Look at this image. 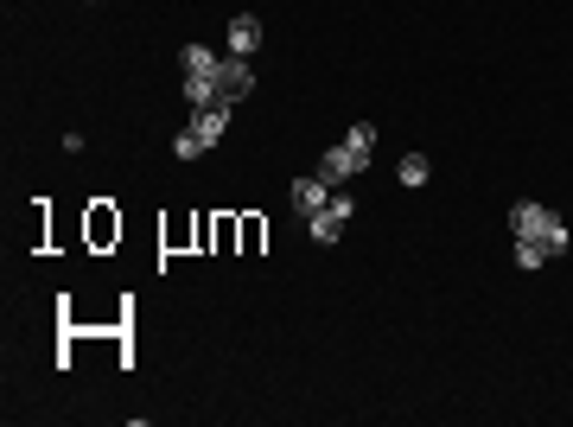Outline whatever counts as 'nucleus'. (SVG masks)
<instances>
[{"label":"nucleus","instance_id":"13","mask_svg":"<svg viewBox=\"0 0 573 427\" xmlns=\"http://www.w3.org/2000/svg\"><path fill=\"white\" fill-rule=\"evenodd\" d=\"M344 147H351V153H363V160H370V153H376V128H370V122H357L351 134H344Z\"/></svg>","mask_w":573,"mask_h":427},{"label":"nucleus","instance_id":"10","mask_svg":"<svg viewBox=\"0 0 573 427\" xmlns=\"http://www.w3.org/2000/svg\"><path fill=\"white\" fill-rule=\"evenodd\" d=\"M395 179H402V185H427V179H433V166H427V153H408V160H402V166H395Z\"/></svg>","mask_w":573,"mask_h":427},{"label":"nucleus","instance_id":"4","mask_svg":"<svg viewBox=\"0 0 573 427\" xmlns=\"http://www.w3.org/2000/svg\"><path fill=\"white\" fill-rule=\"evenodd\" d=\"M363 166H370V160H363V153H351V147H344V141L319 153V179H332V185H344V179H357Z\"/></svg>","mask_w":573,"mask_h":427},{"label":"nucleus","instance_id":"7","mask_svg":"<svg viewBox=\"0 0 573 427\" xmlns=\"http://www.w3.org/2000/svg\"><path fill=\"white\" fill-rule=\"evenodd\" d=\"M223 39H230V58H255V51H262V20H255V13H236Z\"/></svg>","mask_w":573,"mask_h":427},{"label":"nucleus","instance_id":"8","mask_svg":"<svg viewBox=\"0 0 573 427\" xmlns=\"http://www.w3.org/2000/svg\"><path fill=\"white\" fill-rule=\"evenodd\" d=\"M179 64H185V77H217V64H223V58H217L211 45H185V51H179Z\"/></svg>","mask_w":573,"mask_h":427},{"label":"nucleus","instance_id":"3","mask_svg":"<svg viewBox=\"0 0 573 427\" xmlns=\"http://www.w3.org/2000/svg\"><path fill=\"white\" fill-rule=\"evenodd\" d=\"M230 102H204V109H191V134H198V141L204 147H217L223 141V134H230Z\"/></svg>","mask_w":573,"mask_h":427},{"label":"nucleus","instance_id":"6","mask_svg":"<svg viewBox=\"0 0 573 427\" xmlns=\"http://www.w3.org/2000/svg\"><path fill=\"white\" fill-rule=\"evenodd\" d=\"M332 192H338L332 179H293V211H300V217H319L325 204H332Z\"/></svg>","mask_w":573,"mask_h":427},{"label":"nucleus","instance_id":"5","mask_svg":"<svg viewBox=\"0 0 573 427\" xmlns=\"http://www.w3.org/2000/svg\"><path fill=\"white\" fill-rule=\"evenodd\" d=\"M249 90H255L249 58H223V64H217V96H223V102H242Z\"/></svg>","mask_w":573,"mask_h":427},{"label":"nucleus","instance_id":"11","mask_svg":"<svg viewBox=\"0 0 573 427\" xmlns=\"http://www.w3.org/2000/svg\"><path fill=\"white\" fill-rule=\"evenodd\" d=\"M204 153H211V147H204L191 128H179V134H172V160H204Z\"/></svg>","mask_w":573,"mask_h":427},{"label":"nucleus","instance_id":"2","mask_svg":"<svg viewBox=\"0 0 573 427\" xmlns=\"http://www.w3.org/2000/svg\"><path fill=\"white\" fill-rule=\"evenodd\" d=\"M351 211H357V198H351V192H332V204H325L319 217H306L312 243H338V236L351 230Z\"/></svg>","mask_w":573,"mask_h":427},{"label":"nucleus","instance_id":"1","mask_svg":"<svg viewBox=\"0 0 573 427\" xmlns=\"http://www.w3.org/2000/svg\"><path fill=\"white\" fill-rule=\"evenodd\" d=\"M510 236H529V243H542L548 255H567V243H573V230L561 224V217L548 211V204H510Z\"/></svg>","mask_w":573,"mask_h":427},{"label":"nucleus","instance_id":"9","mask_svg":"<svg viewBox=\"0 0 573 427\" xmlns=\"http://www.w3.org/2000/svg\"><path fill=\"white\" fill-rule=\"evenodd\" d=\"M179 90H185V102H191V109H204V102H223V96H217V77H185Z\"/></svg>","mask_w":573,"mask_h":427},{"label":"nucleus","instance_id":"12","mask_svg":"<svg viewBox=\"0 0 573 427\" xmlns=\"http://www.w3.org/2000/svg\"><path fill=\"white\" fill-rule=\"evenodd\" d=\"M542 262H554V255L542 243H529V236H516V268H542Z\"/></svg>","mask_w":573,"mask_h":427}]
</instances>
